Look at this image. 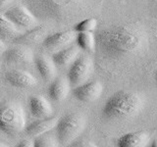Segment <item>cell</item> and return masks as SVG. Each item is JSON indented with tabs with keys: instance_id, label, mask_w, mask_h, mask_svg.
I'll return each instance as SVG.
<instances>
[{
	"instance_id": "8992f818",
	"label": "cell",
	"mask_w": 157,
	"mask_h": 147,
	"mask_svg": "<svg viewBox=\"0 0 157 147\" xmlns=\"http://www.w3.org/2000/svg\"><path fill=\"white\" fill-rule=\"evenodd\" d=\"M93 70L92 60L87 56H81L72 63L68 72V81L72 86H78L90 77Z\"/></svg>"
},
{
	"instance_id": "ac0fdd59",
	"label": "cell",
	"mask_w": 157,
	"mask_h": 147,
	"mask_svg": "<svg viewBox=\"0 0 157 147\" xmlns=\"http://www.w3.org/2000/svg\"><path fill=\"white\" fill-rule=\"evenodd\" d=\"M36 67L38 74L45 81H50L55 78L56 67L52 60L45 56H38L36 58Z\"/></svg>"
},
{
	"instance_id": "7c38bea8",
	"label": "cell",
	"mask_w": 157,
	"mask_h": 147,
	"mask_svg": "<svg viewBox=\"0 0 157 147\" xmlns=\"http://www.w3.org/2000/svg\"><path fill=\"white\" fill-rule=\"evenodd\" d=\"M29 107L32 115L38 119L49 117L53 112L52 106L45 98L39 95H34L29 98Z\"/></svg>"
},
{
	"instance_id": "ba28073f",
	"label": "cell",
	"mask_w": 157,
	"mask_h": 147,
	"mask_svg": "<svg viewBox=\"0 0 157 147\" xmlns=\"http://www.w3.org/2000/svg\"><path fill=\"white\" fill-rule=\"evenodd\" d=\"M103 92V85L98 81H86L75 86L73 94L78 100L85 103H90L97 100Z\"/></svg>"
},
{
	"instance_id": "ffe728a7",
	"label": "cell",
	"mask_w": 157,
	"mask_h": 147,
	"mask_svg": "<svg viewBox=\"0 0 157 147\" xmlns=\"http://www.w3.org/2000/svg\"><path fill=\"white\" fill-rule=\"evenodd\" d=\"M75 41L77 46L87 52H93L95 50V36L92 32H81L76 33Z\"/></svg>"
},
{
	"instance_id": "44dd1931",
	"label": "cell",
	"mask_w": 157,
	"mask_h": 147,
	"mask_svg": "<svg viewBox=\"0 0 157 147\" xmlns=\"http://www.w3.org/2000/svg\"><path fill=\"white\" fill-rule=\"evenodd\" d=\"M58 145L59 142L55 137L45 134L36 136V140L33 141V146L36 147H55Z\"/></svg>"
},
{
	"instance_id": "484cf974",
	"label": "cell",
	"mask_w": 157,
	"mask_h": 147,
	"mask_svg": "<svg viewBox=\"0 0 157 147\" xmlns=\"http://www.w3.org/2000/svg\"><path fill=\"white\" fill-rule=\"evenodd\" d=\"M0 147H6V145H5V144H3L2 142H0Z\"/></svg>"
},
{
	"instance_id": "3957f363",
	"label": "cell",
	"mask_w": 157,
	"mask_h": 147,
	"mask_svg": "<svg viewBox=\"0 0 157 147\" xmlns=\"http://www.w3.org/2000/svg\"><path fill=\"white\" fill-rule=\"evenodd\" d=\"M144 104V98L140 93L120 90L107 99L102 109V115L107 120H127L142 111Z\"/></svg>"
},
{
	"instance_id": "8fae6325",
	"label": "cell",
	"mask_w": 157,
	"mask_h": 147,
	"mask_svg": "<svg viewBox=\"0 0 157 147\" xmlns=\"http://www.w3.org/2000/svg\"><path fill=\"white\" fill-rule=\"evenodd\" d=\"M4 60L9 64H20L26 65L33 60V53L29 48L24 47H13L6 49L3 53Z\"/></svg>"
},
{
	"instance_id": "5b68a950",
	"label": "cell",
	"mask_w": 157,
	"mask_h": 147,
	"mask_svg": "<svg viewBox=\"0 0 157 147\" xmlns=\"http://www.w3.org/2000/svg\"><path fill=\"white\" fill-rule=\"evenodd\" d=\"M86 124V118L81 113H70L62 117L55 126L58 142L63 145L72 143L82 134Z\"/></svg>"
},
{
	"instance_id": "5bb4252c",
	"label": "cell",
	"mask_w": 157,
	"mask_h": 147,
	"mask_svg": "<svg viewBox=\"0 0 157 147\" xmlns=\"http://www.w3.org/2000/svg\"><path fill=\"white\" fill-rule=\"evenodd\" d=\"M78 49L80 48L77 45L66 46L54 53L52 55L51 60L53 61V63L55 64V65L66 67L68 65H70V64H72L78 58V52H80Z\"/></svg>"
},
{
	"instance_id": "9a60e30c",
	"label": "cell",
	"mask_w": 157,
	"mask_h": 147,
	"mask_svg": "<svg viewBox=\"0 0 157 147\" xmlns=\"http://www.w3.org/2000/svg\"><path fill=\"white\" fill-rule=\"evenodd\" d=\"M46 29L43 27H33L32 29L26 32L25 33H20L19 36L14 39L13 42L17 44H21V45L27 46V45H33L36 44L38 41L43 40L45 37Z\"/></svg>"
},
{
	"instance_id": "603a6c76",
	"label": "cell",
	"mask_w": 157,
	"mask_h": 147,
	"mask_svg": "<svg viewBox=\"0 0 157 147\" xmlns=\"http://www.w3.org/2000/svg\"><path fill=\"white\" fill-rule=\"evenodd\" d=\"M33 141L29 139H24L18 144V147H33Z\"/></svg>"
},
{
	"instance_id": "4fadbf2b",
	"label": "cell",
	"mask_w": 157,
	"mask_h": 147,
	"mask_svg": "<svg viewBox=\"0 0 157 147\" xmlns=\"http://www.w3.org/2000/svg\"><path fill=\"white\" fill-rule=\"evenodd\" d=\"M150 136L146 131H134L122 135L118 140L120 147H144L149 143Z\"/></svg>"
},
{
	"instance_id": "cb8c5ba5",
	"label": "cell",
	"mask_w": 157,
	"mask_h": 147,
	"mask_svg": "<svg viewBox=\"0 0 157 147\" xmlns=\"http://www.w3.org/2000/svg\"><path fill=\"white\" fill-rule=\"evenodd\" d=\"M11 1H12V0H0V10L6 7Z\"/></svg>"
},
{
	"instance_id": "e0dca14e",
	"label": "cell",
	"mask_w": 157,
	"mask_h": 147,
	"mask_svg": "<svg viewBox=\"0 0 157 147\" xmlns=\"http://www.w3.org/2000/svg\"><path fill=\"white\" fill-rule=\"evenodd\" d=\"M69 91H70V83L64 77L55 78L51 82L48 89L49 97L55 102H60L65 99L69 94Z\"/></svg>"
},
{
	"instance_id": "52a82bcc",
	"label": "cell",
	"mask_w": 157,
	"mask_h": 147,
	"mask_svg": "<svg viewBox=\"0 0 157 147\" xmlns=\"http://www.w3.org/2000/svg\"><path fill=\"white\" fill-rule=\"evenodd\" d=\"M5 18L12 22L16 27L33 28L36 24L37 20L29 12V10L23 6H14L7 9L4 13Z\"/></svg>"
},
{
	"instance_id": "6da1fadb",
	"label": "cell",
	"mask_w": 157,
	"mask_h": 147,
	"mask_svg": "<svg viewBox=\"0 0 157 147\" xmlns=\"http://www.w3.org/2000/svg\"><path fill=\"white\" fill-rule=\"evenodd\" d=\"M94 36L99 51L111 59L135 56L144 50L148 41L145 28L137 22L114 24L101 29Z\"/></svg>"
},
{
	"instance_id": "7402d4cb",
	"label": "cell",
	"mask_w": 157,
	"mask_h": 147,
	"mask_svg": "<svg viewBox=\"0 0 157 147\" xmlns=\"http://www.w3.org/2000/svg\"><path fill=\"white\" fill-rule=\"evenodd\" d=\"M97 27V20L94 18H90L82 20L74 27V31L76 32H93Z\"/></svg>"
},
{
	"instance_id": "30bf717a",
	"label": "cell",
	"mask_w": 157,
	"mask_h": 147,
	"mask_svg": "<svg viewBox=\"0 0 157 147\" xmlns=\"http://www.w3.org/2000/svg\"><path fill=\"white\" fill-rule=\"evenodd\" d=\"M5 81L18 88H29L36 85V80L32 74L22 70H10L5 73Z\"/></svg>"
},
{
	"instance_id": "d4e9b609",
	"label": "cell",
	"mask_w": 157,
	"mask_h": 147,
	"mask_svg": "<svg viewBox=\"0 0 157 147\" xmlns=\"http://www.w3.org/2000/svg\"><path fill=\"white\" fill-rule=\"evenodd\" d=\"M6 50V47H5V44L3 43V41L0 39V56L3 55L4 51Z\"/></svg>"
},
{
	"instance_id": "2e32d148",
	"label": "cell",
	"mask_w": 157,
	"mask_h": 147,
	"mask_svg": "<svg viewBox=\"0 0 157 147\" xmlns=\"http://www.w3.org/2000/svg\"><path fill=\"white\" fill-rule=\"evenodd\" d=\"M58 122L57 118H42L40 120L32 123L26 127V131L29 136H38L40 134H46L47 131L51 130L56 126Z\"/></svg>"
},
{
	"instance_id": "d6986e66",
	"label": "cell",
	"mask_w": 157,
	"mask_h": 147,
	"mask_svg": "<svg viewBox=\"0 0 157 147\" xmlns=\"http://www.w3.org/2000/svg\"><path fill=\"white\" fill-rule=\"evenodd\" d=\"M20 33L18 28L0 13V39L13 41Z\"/></svg>"
},
{
	"instance_id": "277c9868",
	"label": "cell",
	"mask_w": 157,
	"mask_h": 147,
	"mask_svg": "<svg viewBox=\"0 0 157 147\" xmlns=\"http://www.w3.org/2000/svg\"><path fill=\"white\" fill-rule=\"evenodd\" d=\"M26 127V113L23 106L15 101L0 102V130L15 136Z\"/></svg>"
},
{
	"instance_id": "9c48e42d",
	"label": "cell",
	"mask_w": 157,
	"mask_h": 147,
	"mask_svg": "<svg viewBox=\"0 0 157 147\" xmlns=\"http://www.w3.org/2000/svg\"><path fill=\"white\" fill-rule=\"evenodd\" d=\"M75 31H63L46 36L42 42L43 46L48 50H57L71 45V43L75 41Z\"/></svg>"
},
{
	"instance_id": "7a4b0ae2",
	"label": "cell",
	"mask_w": 157,
	"mask_h": 147,
	"mask_svg": "<svg viewBox=\"0 0 157 147\" xmlns=\"http://www.w3.org/2000/svg\"><path fill=\"white\" fill-rule=\"evenodd\" d=\"M34 17L63 22L78 15L85 9L86 0H25Z\"/></svg>"
}]
</instances>
